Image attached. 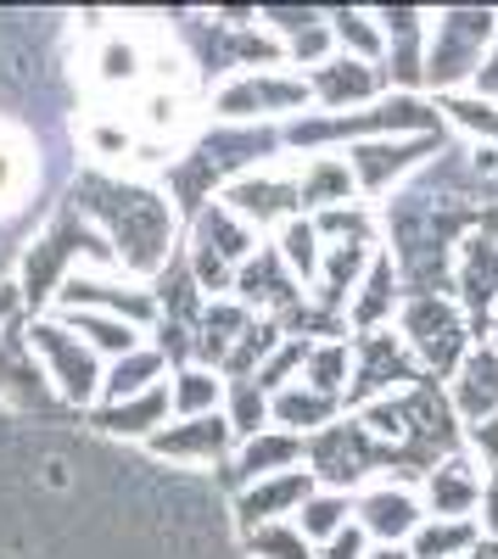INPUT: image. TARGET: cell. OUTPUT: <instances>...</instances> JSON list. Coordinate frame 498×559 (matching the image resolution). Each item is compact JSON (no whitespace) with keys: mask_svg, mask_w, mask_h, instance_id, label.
<instances>
[{"mask_svg":"<svg viewBox=\"0 0 498 559\" xmlns=\"http://www.w3.org/2000/svg\"><path fill=\"white\" fill-rule=\"evenodd\" d=\"M68 207H79L90 224L112 241L129 280H152L179 252V207L152 179H123L112 168H84L68 191Z\"/></svg>","mask_w":498,"mask_h":559,"instance_id":"obj_1","label":"cell"},{"mask_svg":"<svg viewBox=\"0 0 498 559\" xmlns=\"http://www.w3.org/2000/svg\"><path fill=\"white\" fill-rule=\"evenodd\" d=\"M487 207L460 197H392L381 202V252L392 258L403 297H454V258Z\"/></svg>","mask_w":498,"mask_h":559,"instance_id":"obj_2","label":"cell"},{"mask_svg":"<svg viewBox=\"0 0 498 559\" xmlns=\"http://www.w3.org/2000/svg\"><path fill=\"white\" fill-rule=\"evenodd\" d=\"M286 140H281V123H213L202 129L186 152H174V163L157 168V185L163 197L179 207V218H197L208 202H218L224 191H230L236 179L281 163Z\"/></svg>","mask_w":498,"mask_h":559,"instance_id":"obj_3","label":"cell"},{"mask_svg":"<svg viewBox=\"0 0 498 559\" xmlns=\"http://www.w3.org/2000/svg\"><path fill=\"white\" fill-rule=\"evenodd\" d=\"M79 269H96V274H123V263H118V252H112V241L102 236L96 224H90L79 207H57L51 213V224L34 236V247L23 252V263H17V292H23V308H28V319H39V313H51L57 308V292L68 286V274H79Z\"/></svg>","mask_w":498,"mask_h":559,"instance_id":"obj_4","label":"cell"},{"mask_svg":"<svg viewBox=\"0 0 498 559\" xmlns=\"http://www.w3.org/2000/svg\"><path fill=\"white\" fill-rule=\"evenodd\" d=\"M498 45V12L493 7H442L431 12V39H426V90L431 102L471 90L482 57Z\"/></svg>","mask_w":498,"mask_h":559,"instance_id":"obj_5","label":"cell"},{"mask_svg":"<svg viewBox=\"0 0 498 559\" xmlns=\"http://www.w3.org/2000/svg\"><path fill=\"white\" fill-rule=\"evenodd\" d=\"M392 331L403 336V347L415 353V364L426 369L431 381H442V386L454 381V369L476 347V336H471V324H465L454 297H403Z\"/></svg>","mask_w":498,"mask_h":559,"instance_id":"obj_6","label":"cell"},{"mask_svg":"<svg viewBox=\"0 0 498 559\" xmlns=\"http://www.w3.org/2000/svg\"><path fill=\"white\" fill-rule=\"evenodd\" d=\"M213 123H292L303 112H313V96H308V79L292 73V68H269V73H236L224 79L213 96Z\"/></svg>","mask_w":498,"mask_h":559,"instance_id":"obj_7","label":"cell"},{"mask_svg":"<svg viewBox=\"0 0 498 559\" xmlns=\"http://www.w3.org/2000/svg\"><path fill=\"white\" fill-rule=\"evenodd\" d=\"M28 347H34V358H39V369H45V381H51V392H57V403H68V408H96L102 403V381H107V364L90 353L68 324L57 319V313H39V319H28Z\"/></svg>","mask_w":498,"mask_h":559,"instance_id":"obj_8","label":"cell"},{"mask_svg":"<svg viewBox=\"0 0 498 559\" xmlns=\"http://www.w3.org/2000/svg\"><path fill=\"white\" fill-rule=\"evenodd\" d=\"M381 453H387V442L370 437L365 419L342 414L336 426L308 437V476L320 481V487H331V492L358 498L370 481H381Z\"/></svg>","mask_w":498,"mask_h":559,"instance_id":"obj_9","label":"cell"},{"mask_svg":"<svg viewBox=\"0 0 498 559\" xmlns=\"http://www.w3.org/2000/svg\"><path fill=\"white\" fill-rule=\"evenodd\" d=\"M426 376V369L415 364V353L403 347V336L392 331H370V336H353V381H347V414L358 408H370L381 397H398V392H410L415 381Z\"/></svg>","mask_w":498,"mask_h":559,"instance_id":"obj_10","label":"cell"},{"mask_svg":"<svg viewBox=\"0 0 498 559\" xmlns=\"http://www.w3.org/2000/svg\"><path fill=\"white\" fill-rule=\"evenodd\" d=\"M448 146V134H403V140H365V146H347V168L358 185V202H381L392 197L410 174H420L437 152Z\"/></svg>","mask_w":498,"mask_h":559,"instance_id":"obj_11","label":"cell"},{"mask_svg":"<svg viewBox=\"0 0 498 559\" xmlns=\"http://www.w3.org/2000/svg\"><path fill=\"white\" fill-rule=\"evenodd\" d=\"M51 313H112V319H129L134 331L152 336V324H157V297H152L146 280L79 269V274H68V286L57 292V308H51Z\"/></svg>","mask_w":498,"mask_h":559,"instance_id":"obj_12","label":"cell"},{"mask_svg":"<svg viewBox=\"0 0 498 559\" xmlns=\"http://www.w3.org/2000/svg\"><path fill=\"white\" fill-rule=\"evenodd\" d=\"M454 302L471 324L476 347L498 336V236L493 229H471L454 258Z\"/></svg>","mask_w":498,"mask_h":559,"instance_id":"obj_13","label":"cell"},{"mask_svg":"<svg viewBox=\"0 0 498 559\" xmlns=\"http://www.w3.org/2000/svg\"><path fill=\"white\" fill-rule=\"evenodd\" d=\"M218 202L230 207L236 218H247L263 241L275 236V229H286L292 218H303V202H297V168H281V163H269V168L236 179Z\"/></svg>","mask_w":498,"mask_h":559,"instance_id":"obj_14","label":"cell"},{"mask_svg":"<svg viewBox=\"0 0 498 559\" xmlns=\"http://www.w3.org/2000/svg\"><path fill=\"white\" fill-rule=\"evenodd\" d=\"M376 23L387 34V62H381L387 90H398V96H426L431 12H420V7H376Z\"/></svg>","mask_w":498,"mask_h":559,"instance_id":"obj_15","label":"cell"},{"mask_svg":"<svg viewBox=\"0 0 498 559\" xmlns=\"http://www.w3.org/2000/svg\"><path fill=\"white\" fill-rule=\"evenodd\" d=\"M236 302L247 313H258V319H275L281 324V319H292L308 302V286L286 269V258L275 252V241H263L258 258L241 263V274H236Z\"/></svg>","mask_w":498,"mask_h":559,"instance_id":"obj_16","label":"cell"},{"mask_svg":"<svg viewBox=\"0 0 498 559\" xmlns=\"http://www.w3.org/2000/svg\"><path fill=\"white\" fill-rule=\"evenodd\" d=\"M353 521L365 526V537L376 548H410V537L426 526V503L415 487H392V481H370L353 498Z\"/></svg>","mask_w":498,"mask_h":559,"instance_id":"obj_17","label":"cell"},{"mask_svg":"<svg viewBox=\"0 0 498 559\" xmlns=\"http://www.w3.org/2000/svg\"><path fill=\"white\" fill-rule=\"evenodd\" d=\"M152 79V39L141 28H112L96 39V51H90V84L102 90V96H141Z\"/></svg>","mask_w":498,"mask_h":559,"instance_id":"obj_18","label":"cell"},{"mask_svg":"<svg viewBox=\"0 0 498 559\" xmlns=\"http://www.w3.org/2000/svg\"><path fill=\"white\" fill-rule=\"evenodd\" d=\"M146 453L174 459V464H230L236 431H230V419H224V408L202 414V419H168L157 437H146Z\"/></svg>","mask_w":498,"mask_h":559,"instance_id":"obj_19","label":"cell"},{"mask_svg":"<svg viewBox=\"0 0 498 559\" xmlns=\"http://www.w3.org/2000/svg\"><path fill=\"white\" fill-rule=\"evenodd\" d=\"M308 79V96H313V112H353V107H376L381 96H387V79H381V68H370V62H358V57H331V62H320L313 73H303Z\"/></svg>","mask_w":498,"mask_h":559,"instance_id":"obj_20","label":"cell"},{"mask_svg":"<svg viewBox=\"0 0 498 559\" xmlns=\"http://www.w3.org/2000/svg\"><path fill=\"white\" fill-rule=\"evenodd\" d=\"M487 498V476H482V464L476 453H454V459H442L437 471L420 481V503H426V515L431 521H476V509Z\"/></svg>","mask_w":498,"mask_h":559,"instance_id":"obj_21","label":"cell"},{"mask_svg":"<svg viewBox=\"0 0 498 559\" xmlns=\"http://www.w3.org/2000/svg\"><path fill=\"white\" fill-rule=\"evenodd\" d=\"M258 23L286 45L292 73H313L320 62H331V57H336L331 12H308V7H269V12H258Z\"/></svg>","mask_w":498,"mask_h":559,"instance_id":"obj_22","label":"cell"},{"mask_svg":"<svg viewBox=\"0 0 498 559\" xmlns=\"http://www.w3.org/2000/svg\"><path fill=\"white\" fill-rule=\"evenodd\" d=\"M0 403H12V408H51L57 403L51 381H45V369L28 347V319H12L0 331Z\"/></svg>","mask_w":498,"mask_h":559,"instance_id":"obj_23","label":"cell"},{"mask_svg":"<svg viewBox=\"0 0 498 559\" xmlns=\"http://www.w3.org/2000/svg\"><path fill=\"white\" fill-rule=\"evenodd\" d=\"M286 471H308V442L292 437V431H275V426H269L263 437H252V442L236 448V459L224 464V481L241 492V487H252V481L286 476Z\"/></svg>","mask_w":498,"mask_h":559,"instance_id":"obj_24","label":"cell"},{"mask_svg":"<svg viewBox=\"0 0 498 559\" xmlns=\"http://www.w3.org/2000/svg\"><path fill=\"white\" fill-rule=\"evenodd\" d=\"M313 492H320V481H313L308 471H286V476L252 481V487H241V492H236V521H241V532H252V526H275V521H292Z\"/></svg>","mask_w":498,"mask_h":559,"instance_id":"obj_25","label":"cell"},{"mask_svg":"<svg viewBox=\"0 0 498 559\" xmlns=\"http://www.w3.org/2000/svg\"><path fill=\"white\" fill-rule=\"evenodd\" d=\"M376 252H381V247L331 241V247H325V258H320V280H313L308 302L320 308V313H331V319H347V302H353V292H358V280L370 274Z\"/></svg>","mask_w":498,"mask_h":559,"instance_id":"obj_26","label":"cell"},{"mask_svg":"<svg viewBox=\"0 0 498 559\" xmlns=\"http://www.w3.org/2000/svg\"><path fill=\"white\" fill-rule=\"evenodd\" d=\"M448 403H454L465 431L498 414V342L471 347V358L454 369V381H448Z\"/></svg>","mask_w":498,"mask_h":559,"instance_id":"obj_27","label":"cell"},{"mask_svg":"<svg viewBox=\"0 0 498 559\" xmlns=\"http://www.w3.org/2000/svg\"><path fill=\"white\" fill-rule=\"evenodd\" d=\"M398 308H403V280H398L392 258H387V252H376L370 274L358 280V292H353V302H347V331H353V336L387 331V324L398 319Z\"/></svg>","mask_w":498,"mask_h":559,"instance_id":"obj_28","label":"cell"},{"mask_svg":"<svg viewBox=\"0 0 498 559\" xmlns=\"http://www.w3.org/2000/svg\"><path fill=\"white\" fill-rule=\"evenodd\" d=\"M297 202H303V218L325 213V207H347V202H358V185H353L347 157H342V152L303 157V163H297Z\"/></svg>","mask_w":498,"mask_h":559,"instance_id":"obj_29","label":"cell"},{"mask_svg":"<svg viewBox=\"0 0 498 559\" xmlns=\"http://www.w3.org/2000/svg\"><path fill=\"white\" fill-rule=\"evenodd\" d=\"M174 419V403H168V381L152 386L146 397H129V403H96L90 408V426L107 431V437H134V442H146L157 437L163 426Z\"/></svg>","mask_w":498,"mask_h":559,"instance_id":"obj_30","label":"cell"},{"mask_svg":"<svg viewBox=\"0 0 498 559\" xmlns=\"http://www.w3.org/2000/svg\"><path fill=\"white\" fill-rule=\"evenodd\" d=\"M186 241H202V247H213L224 263H230L236 274H241V263H252L258 258V247H263V236L247 224V218H236L224 202H208L197 218H191V236Z\"/></svg>","mask_w":498,"mask_h":559,"instance_id":"obj_31","label":"cell"},{"mask_svg":"<svg viewBox=\"0 0 498 559\" xmlns=\"http://www.w3.org/2000/svg\"><path fill=\"white\" fill-rule=\"evenodd\" d=\"M152 297H157V319H174V324H186V331H197V324H202L208 292L197 286V274H191L186 241H179V252L168 258V269L152 280Z\"/></svg>","mask_w":498,"mask_h":559,"instance_id":"obj_32","label":"cell"},{"mask_svg":"<svg viewBox=\"0 0 498 559\" xmlns=\"http://www.w3.org/2000/svg\"><path fill=\"white\" fill-rule=\"evenodd\" d=\"M347 414L342 397H325V392H313V386H286L281 397H269V419H275V431H292V437H313V431H325L336 426V419Z\"/></svg>","mask_w":498,"mask_h":559,"instance_id":"obj_33","label":"cell"},{"mask_svg":"<svg viewBox=\"0 0 498 559\" xmlns=\"http://www.w3.org/2000/svg\"><path fill=\"white\" fill-rule=\"evenodd\" d=\"M252 319H258V313H247L236 297L208 302V313H202V324H197V364H202V369H218V376H224V364H230V353H236V342L247 336Z\"/></svg>","mask_w":498,"mask_h":559,"instance_id":"obj_34","label":"cell"},{"mask_svg":"<svg viewBox=\"0 0 498 559\" xmlns=\"http://www.w3.org/2000/svg\"><path fill=\"white\" fill-rule=\"evenodd\" d=\"M68 331L96 353L102 364H118V358H129V353H141L146 347V331H134L129 319H112V313H57Z\"/></svg>","mask_w":498,"mask_h":559,"instance_id":"obj_35","label":"cell"},{"mask_svg":"<svg viewBox=\"0 0 498 559\" xmlns=\"http://www.w3.org/2000/svg\"><path fill=\"white\" fill-rule=\"evenodd\" d=\"M174 376L168 369V358L146 342L141 353H129V358H118V364H107V381H102V403H129V397H146L152 386H163Z\"/></svg>","mask_w":498,"mask_h":559,"instance_id":"obj_36","label":"cell"},{"mask_svg":"<svg viewBox=\"0 0 498 559\" xmlns=\"http://www.w3.org/2000/svg\"><path fill=\"white\" fill-rule=\"evenodd\" d=\"M168 403H174V419H202V414H218L224 408V376L218 369H174L168 376Z\"/></svg>","mask_w":498,"mask_h":559,"instance_id":"obj_37","label":"cell"},{"mask_svg":"<svg viewBox=\"0 0 498 559\" xmlns=\"http://www.w3.org/2000/svg\"><path fill=\"white\" fill-rule=\"evenodd\" d=\"M331 34H336V51H342V57H358V62H370V68L387 62V34H381L376 12H365V7H336V12H331Z\"/></svg>","mask_w":498,"mask_h":559,"instance_id":"obj_38","label":"cell"},{"mask_svg":"<svg viewBox=\"0 0 498 559\" xmlns=\"http://www.w3.org/2000/svg\"><path fill=\"white\" fill-rule=\"evenodd\" d=\"M482 521H431L410 537V559H465L476 543H482Z\"/></svg>","mask_w":498,"mask_h":559,"instance_id":"obj_39","label":"cell"},{"mask_svg":"<svg viewBox=\"0 0 498 559\" xmlns=\"http://www.w3.org/2000/svg\"><path fill=\"white\" fill-rule=\"evenodd\" d=\"M292 526H297L313 548H325L336 532H347V526H353V498H347V492L320 487V492H313V498L297 509V515H292Z\"/></svg>","mask_w":498,"mask_h":559,"instance_id":"obj_40","label":"cell"},{"mask_svg":"<svg viewBox=\"0 0 498 559\" xmlns=\"http://www.w3.org/2000/svg\"><path fill=\"white\" fill-rule=\"evenodd\" d=\"M313 229H320V241H358V247H381V207L370 202H347V207H325L313 213Z\"/></svg>","mask_w":498,"mask_h":559,"instance_id":"obj_41","label":"cell"},{"mask_svg":"<svg viewBox=\"0 0 498 559\" xmlns=\"http://www.w3.org/2000/svg\"><path fill=\"white\" fill-rule=\"evenodd\" d=\"M269 241H275V252L286 258V269L313 292V280H320V258H325V241H320V229H313V218H292Z\"/></svg>","mask_w":498,"mask_h":559,"instance_id":"obj_42","label":"cell"},{"mask_svg":"<svg viewBox=\"0 0 498 559\" xmlns=\"http://www.w3.org/2000/svg\"><path fill=\"white\" fill-rule=\"evenodd\" d=\"M353 381V336L347 342H313L308 364H303V386L325 392V397H347Z\"/></svg>","mask_w":498,"mask_h":559,"instance_id":"obj_43","label":"cell"},{"mask_svg":"<svg viewBox=\"0 0 498 559\" xmlns=\"http://www.w3.org/2000/svg\"><path fill=\"white\" fill-rule=\"evenodd\" d=\"M34 185V146H28V134L12 129V123H0V213L17 207V197Z\"/></svg>","mask_w":498,"mask_h":559,"instance_id":"obj_44","label":"cell"},{"mask_svg":"<svg viewBox=\"0 0 498 559\" xmlns=\"http://www.w3.org/2000/svg\"><path fill=\"white\" fill-rule=\"evenodd\" d=\"M224 419H230V431H236V448L275 426V419H269V397L258 392V381H224Z\"/></svg>","mask_w":498,"mask_h":559,"instance_id":"obj_45","label":"cell"},{"mask_svg":"<svg viewBox=\"0 0 498 559\" xmlns=\"http://www.w3.org/2000/svg\"><path fill=\"white\" fill-rule=\"evenodd\" d=\"M281 342H286V331H281L275 319H252V324H247V336H241L236 353H230V364H224V381H252Z\"/></svg>","mask_w":498,"mask_h":559,"instance_id":"obj_46","label":"cell"},{"mask_svg":"<svg viewBox=\"0 0 498 559\" xmlns=\"http://www.w3.org/2000/svg\"><path fill=\"white\" fill-rule=\"evenodd\" d=\"M437 107H442L448 129H465L471 140H482V146L498 152V102H482V96H471V90H460V96H442Z\"/></svg>","mask_w":498,"mask_h":559,"instance_id":"obj_47","label":"cell"},{"mask_svg":"<svg viewBox=\"0 0 498 559\" xmlns=\"http://www.w3.org/2000/svg\"><path fill=\"white\" fill-rule=\"evenodd\" d=\"M241 543H247V554H252V559H313V554H320V548H313L292 521L252 526V532H241Z\"/></svg>","mask_w":498,"mask_h":559,"instance_id":"obj_48","label":"cell"},{"mask_svg":"<svg viewBox=\"0 0 498 559\" xmlns=\"http://www.w3.org/2000/svg\"><path fill=\"white\" fill-rule=\"evenodd\" d=\"M308 353H313V342L286 336L275 353H269V364L252 376V381H258V392H263V397H281L286 386H297V381H303V364H308Z\"/></svg>","mask_w":498,"mask_h":559,"instance_id":"obj_49","label":"cell"},{"mask_svg":"<svg viewBox=\"0 0 498 559\" xmlns=\"http://www.w3.org/2000/svg\"><path fill=\"white\" fill-rule=\"evenodd\" d=\"M84 152L96 157V163H129V157H141V140H134V129L123 123V112L112 118H96V123H84Z\"/></svg>","mask_w":498,"mask_h":559,"instance_id":"obj_50","label":"cell"},{"mask_svg":"<svg viewBox=\"0 0 498 559\" xmlns=\"http://www.w3.org/2000/svg\"><path fill=\"white\" fill-rule=\"evenodd\" d=\"M152 347L168 358V369H191L197 364V331H186V324H174V319L152 324Z\"/></svg>","mask_w":498,"mask_h":559,"instance_id":"obj_51","label":"cell"},{"mask_svg":"<svg viewBox=\"0 0 498 559\" xmlns=\"http://www.w3.org/2000/svg\"><path fill=\"white\" fill-rule=\"evenodd\" d=\"M370 548H376V543L365 537V526L353 521L347 532H336V537H331L320 554H313V559H370Z\"/></svg>","mask_w":498,"mask_h":559,"instance_id":"obj_52","label":"cell"},{"mask_svg":"<svg viewBox=\"0 0 498 559\" xmlns=\"http://www.w3.org/2000/svg\"><path fill=\"white\" fill-rule=\"evenodd\" d=\"M471 96H482V102H498V45L482 57V68H476V79H471Z\"/></svg>","mask_w":498,"mask_h":559,"instance_id":"obj_53","label":"cell"},{"mask_svg":"<svg viewBox=\"0 0 498 559\" xmlns=\"http://www.w3.org/2000/svg\"><path fill=\"white\" fill-rule=\"evenodd\" d=\"M12 319H28V308H23V292H17V280H0V331H7Z\"/></svg>","mask_w":498,"mask_h":559,"instance_id":"obj_54","label":"cell"},{"mask_svg":"<svg viewBox=\"0 0 498 559\" xmlns=\"http://www.w3.org/2000/svg\"><path fill=\"white\" fill-rule=\"evenodd\" d=\"M370 559H410V548H370Z\"/></svg>","mask_w":498,"mask_h":559,"instance_id":"obj_55","label":"cell"}]
</instances>
